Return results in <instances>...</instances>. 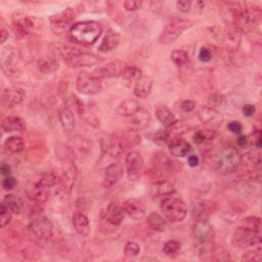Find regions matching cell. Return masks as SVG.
Masks as SVG:
<instances>
[{
    "label": "cell",
    "instance_id": "cell-1",
    "mask_svg": "<svg viewBox=\"0 0 262 262\" xmlns=\"http://www.w3.org/2000/svg\"><path fill=\"white\" fill-rule=\"evenodd\" d=\"M69 33L71 39L76 43L89 46L98 41L103 33V27L95 21H84L71 26Z\"/></svg>",
    "mask_w": 262,
    "mask_h": 262
},
{
    "label": "cell",
    "instance_id": "cell-2",
    "mask_svg": "<svg viewBox=\"0 0 262 262\" xmlns=\"http://www.w3.org/2000/svg\"><path fill=\"white\" fill-rule=\"evenodd\" d=\"M59 53L63 58L64 62L72 68L80 67H91L98 65L101 62V59L90 53L82 52L75 47L62 45L59 49Z\"/></svg>",
    "mask_w": 262,
    "mask_h": 262
},
{
    "label": "cell",
    "instance_id": "cell-3",
    "mask_svg": "<svg viewBox=\"0 0 262 262\" xmlns=\"http://www.w3.org/2000/svg\"><path fill=\"white\" fill-rule=\"evenodd\" d=\"M241 156L233 147H224L213 157V165L221 174H229L239 167Z\"/></svg>",
    "mask_w": 262,
    "mask_h": 262
},
{
    "label": "cell",
    "instance_id": "cell-4",
    "mask_svg": "<svg viewBox=\"0 0 262 262\" xmlns=\"http://www.w3.org/2000/svg\"><path fill=\"white\" fill-rule=\"evenodd\" d=\"M161 212L165 219L170 222H180L187 215V207L185 203L178 198L167 196L161 201Z\"/></svg>",
    "mask_w": 262,
    "mask_h": 262
},
{
    "label": "cell",
    "instance_id": "cell-5",
    "mask_svg": "<svg viewBox=\"0 0 262 262\" xmlns=\"http://www.w3.org/2000/svg\"><path fill=\"white\" fill-rule=\"evenodd\" d=\"M261 16L262 13L259 7L242 4L234 28L241 32L252 30L260 23Z\"/></svg>",
    "mask_w": 262,
    "mask_h": 262
},
{
    "label": "cell",
    "instance_id": "cell-6",
    "mask_svg": "<svg viewBox=\"0 0 262 262\" xmlns=\"http://www.w3.org/2000/svg\"><path fill=\"white\" fill-rule=\"evenodd\" d=\"M193 26V22L187 19H173L162 30L159 36L161 44H170L174 42L185 30Z\"/></svg>",
    "mask_w": 262,
    "mask_h": 262
},
{
    "label": "cell",
    "instance_id": "cell-7",
    "mask_svg": "<svg viewBox=\"0 0 262 262\" xmlns=\"http://www.w3.org/2000/svg\"><path fill=\"white\" fill-rule=\"evenodd\" d=\"M231 244L237 249H247L261 244V232L246 226L237 227L231 237Z\"/></svg>",
    "mask_w": 262,
    "mask_h": 262
},
{
    "label": "cell",
    "instance_id": "cell-8",
    "mask_svg": "<svg viewBox=\"0 0 262 262\" xmlns=\"http://www.w3.org/2000/svg\"><path fill=\"white\" fill-rule=\"evenodd\" d=\"M76 87L79 92L86 95L99 94L103 90L101 79L88 72H81L78 75Z\"/></svg>",
    "mask_w": 262,
    "mask_h": 262
},
{
    "label": "cell",
    "instance_id": "cell-9",
    "mask_svg": "<svg viewBox=\"0 0 262 262\" xmlns=\"http://www.w3.org/2000/svg\"><path fill=\"white\" fill-rule=\"evenodd\" d=\"M29 227L33 234L40 240L47 241L53 236V223L49 218L43 215L34 216L29 223Z\"/></svg>",
    "mask_w": 262,
    "mask_h": 262
},
{
    "label": "cell",
    "instance_id": "cell-10",
    "mask_svg": "<svg viewBox=\"0 0 262 262\" xmlns=\"http://www.w3.org/2000/svg\"><path fill=\"white\" fill-rule=\"evenodd\" d=\"M125 167L128 179L136 181L144 170V159H142L140 153L136 151L129 152L125 158Z\"/></svg>",
    "mask_w": 262,
    "mask_h": 262
},
{
    "label": "cell",
    "instance_id": "cell-11",
    "mask_svg": "<svg viewBox=\"0 0 262 262\" xmlns=\"http://www.w3.org/2000/svg\"><path fill=\"white\" fill-rule=\"evenodd\" d=\"M74 19L75 13L72 9H67L64 12L53 16L51 18V28L53 32L57 35L64 34L69 29L71 23H72Z\"/></svg>",
    "mask_w": 262,
    "mask_h": 262
},
{
    "label": "cell",
    "instance_id": "cell-12",
    "mask_svg": "<svg viewBox=\"0 0 262 262\" xmlns=\"http://www.w3.org/2000/svg\"><path fill=\"white\" fill-rule=\"evenodd\" d=\"M193 235L200 246L210 244L214 237V228L208 220H196L193 226Z\"/></svg>",
    "mask_w": 262,
    "mask_h": 262
},
{
    "label": "cell",
    "instance_id": "cell-13",
    "mask_svg": "<svg viewBox=\"0 0 262 262\" xmlns=\"http://www.w3.org/2000/svg\"><path fill=\"white\" fill-rule=\"evenodd\" d=\"M126 64L122 61H113L102 67L95 69L94 75L100 79L121 77L123 70L126 68Z\"/></svg>",
    "mask_w": 262,
    "mask_h": 262
},
{
    "label": "cell",
    "instance_id": "cell-14",
    "mask_svg": "<svg viewBox=\"0 0 262 262\" xmlns=\"http://www.w3.org/2000/svg\"><path fill=\"white\" fill-rule=\"evenodd\" d=\"M25 193L27 197L37 203V204H44L49 200L50 197V187H46L42 183L38 181L29 182L25 187Z\"/></svg>",
    "mask_w": 262,
    "mask_h": 262
},
{
    "label": "cell",
    "instance_id": "cell-15",
    "mask_svg": "<svg viewBox=\"0 0 262 262\" xmlns=\"http://www.w3.org/2000/svg\"><path fill=\"white\" fill-rule=\"evenodd\" d=\"M26 98V91L21 87H10L3 91L2 102L7 108H14L22 104Z\"/></svg>",
    "mask_w": 262,
    "mask_h": 262
},
{
    "label": "cell",
    "instance_id": "cell-16",
    "mask_svg": "<svg viewBox=\"0 0 262 262\" xmlns=\"http://www.w3.org/2000/svg\"><path fill=\"white\" fill-rule=\"evenodd\" d=\"M13 28L17 35L26 36L34 29V22L29 16L17 14L13 18Z\"/></svg>",
    "mask_w": 262,
    "mask_h": 262
},
{
    "label": "cell",
    "instance_id": "cell-17",
    "mask_svg": "<svg viewBox=\"0 0 262 262\" xmlns=\"http://www.w3.org/2000/svg\"><path fill=\"white\" fill-rule=\"evenodd\" d=\"M122 207L130 218L134 220H140L146 215L145 204L137 199H127L123 202Z\"/></svg>",
    "mask_w": 262,
    "mask_h": 262
},
{
    "label": "cell",
    "instance_id": "cell-18",
    "mask_svg": "<svg viewBox=\"0 0 262 262\" xmlns=\"http://www.w3.org/2000/svg\"><path fill=\"white\" fill-rule=\"evenodd\" d=\"M126 213L122 206H119L115 203L109 204L103 211L102 216L105 220L113 225H119L124 220Z\"/></svg>",
    "mask_w": 262,
    "mask_h": 262
},
{
    "label": "cell",
    "instance_id": "cell-19",
    "mask_svg": "<svg viewBox=\"0 0 262 262\" xmlns=\"http://www.w3.org/2000/svg\"><path fill=\"white\" fill-rule=\"evenodd\" d=\"M123 166L120 163H113L106 168L104 174L103 185L106 188L112 187L115 185L123 176Z\"/></svg>",
    "mask_w": 262,
    "mask_h": 262
},
{
    "label": "cell",
    "instance_id": "cell-20",
    "mask_svg": "<svg viewBox=\"0 0 262 262\" xmlns=\"http://www.w3.org/2000/svg\"><path fill=\"white\" fill-rule=\"evenodd\" d=\"M102 146L103 151L107 154H110L112 157L121 156L125 151V148L119 134H114L107 139H103Z\"/></svg>",
    "mask_w": 262,
    "mask_h": 262
},
{
    "label": "cell",
    "instance_id": "cell-21",
    "mask_svg": "<svg viewBox=\"0 0 262 262\" xmlns=\"http://www.w3.org/2000/svg\"><path fill=\"white\" fill-rule=\"evenodd\" d=\"M59 120L63 130L67 133L73 131L75 128V116L69 107L65 106L59 111Z\"/></svg>",
    "mask_w": 262,
    "mask_h": 262
},
{
    "label": "cell",
    "instance_id": "cell-22",
    "mask_svg": "<svg viewBox=\"0 0 262 262\" xmlns=\"http://www.w3.org/2000/svg\"><path fill=\"white\" fill-rule=\"evenodd\" d=\"M129 121L130 129H133L135 131L145 129L151 121V115L147 110L140 109L136 114H134Z\"/></svg>",
    "mask_w": 262,
    "mask_h": 262
},
{
    "label": "cell",
    "instance_id": "cell-23",
    "mask_svg": "<svg viewBox=\"0 0 262 262\" xmlns=\"http://www.w3.org/2000/svg\"><path fill=\"white\" fill-rule=\"evenodd\" d=\"M2 128L5 132H22L26 129L25 121L17 116L6 117L2 122Z\"/></svg>",
    "mask_w": 262,
    "mask_h": 262
},
{
    "label": "cell",
    "instance_id": "cell-24",
    "mask_svg": "<svg viewBox=\"0 0 262 262\" xmlns=\"http://www.w3.org/2000/svg\"><path fill=\"white\" fill-rule=\"evenodd\" d=\"M72 223L76 232L82 236H86L90 233V224L87 216L84 213L77 211L73 214Z\"/></svg>",
    "mask_w": 262,
    "mask_h": 262
},
{
    "label": "cell",
    "instance_id": "cell-25",
    "mask_svg": "<svg viewBox=\"0 0 262 262\" xmlns=\"http://www.w3.org/2000/svg\"><path fill=\"white\" fill-rule=\"evenodd\" d=\"M241 37L242 32L240 30H237L233 27H229V29H227L222 35V40L224 45L229 51H234L239 49L241 43Z\"/></svg>",
    "mask_w": 262,
    "mask_h": 262
},
{
    "label": "cell",
    "instance_id": "cell-26",
    "mask_svg": "<svg viewBox=\"0 0 262 262\" xmlns=\"http://www.w3.org/2000/svg\"><path fill=\"white\" fill-rule=\"evenodd\" d=\"M153 78L150 76H142L134 85L133 92L138 99H146L152 91Z\"/></svg>",
    "mask_w": 262,
    "mask_h": 262
},
{
    "label": "cell",
    "instance_id": "cell-27",
    "mask_svg": "<svg viewBox=\"0 0 262 262\" xmlns=\"http://www.w3.org/2000/svg\"><path fill=\"white\" fill-rule=\"evenodd\" d=\"M120 40H121L120 34L114 30H110L104 37V39L99 47V51L102 53H110V52L114 51L119 45Z\"/></svg>",
    "mask_w": 262,
    "mask_h": 262
},
{
    "label": "cell",
    "instance_id": "cell-28",
    "mask_svg": "<svg viewBox=\"0 0 262 262\" xmlns=\"http://www.w3.org/2000/svg\"><path fill=\"white\" fill-rule=\"evenodd\" d=\"M190 150V146L181 137H174L169 142V151L173 157H184Z\"/></svg>",
    "mask_w": 262,
    "mask_h": 262
},
{
    "label": "cell",
    "instance_id": "cell-29",
    "mask_svg": "<svg viewBox=\"0 0 262 262\" xmlns=\"http://www.w3.org/2000/svg\"><path fill=\"white\" fill-rule=\"evenodd\" d=\"M139 103L133 99H127L123 101L117 108V114L123 117H132L140 110Z\"/></svg>",
    "mask_w": 262,
    "mask_h": 262
},
{
    "label": "cell",
    "instance_id": "cell-30",
    "mask_svg": "<svg viewBox=\"0 0 262 262\" xmlns=\"http://www.w3.org/2000/svg\"><path fill=\"white\" fill-rule=\"evenodd\" d=\"M156 117L166 128H170L177 122L174 114L167 107L164 106H161L156 110Z\"/></svg>",
    "mask_w": 262,
    "mask_h": 262
},
{
    "label": "cell",
    "instance_id": "cell-31",
    "mask_svg": "<svg viewBox=\"0 0 262 262\" xmlns=\"http://www.w3.org/2000/svg\"><path fill=\"white\" fill-rule=\"evenodd\" d=\"M4 149L8 154L16 155L24 151V149H25V144H24V140L22 137L11 136L6 139L4 144Z\"/></svg>",
    "mask_w": 262,
    "mask_h": 262
},
{
    "label": "cell",
    "instance_id": "cell-32",
    "mask_svg": "<svg viewBox=\"0 0 262 262\" xmlns=\"http://www.w3.org/2000/svg\"><path fill=\"white\" fill-rule=\"evenodd\" d=\"M20 61V55L17 49H13V47H8L3 52V68L6 70L7 68L13 69L15 66L19 64Z\"/></svg>",
    "mask_w": 262,
    "mask_h": 262
},
{
    "label": "cell",
    "instance_id": "cell-33",
    "mask_svg": "<svg viewBox=\"0 0 262 262\" xmlns=\"http://www.w3.org/2000/svg\"><path fill=\"white\" fill-rule=\"evenodd\" d=\"M147 224L151 229L160 232L164 231L166 229V226H167L165 218L156 212H152L149 214L147 217Z\"/></svg>",
    "mask_w": 262,
    "mask_h": 262
},
{
    "label": "cell",
    "instance_id": "cell-34",
    "mask_svg": "<svg viewBox=\"0 0 262 262\" xmlns=\"http://www.w3.org/2000/svg\"><path fill=\"white\" fill-rule=\"evenodd\" d=\"M119 136H120V138H121V141H122L125 150L127 148H131V147H134V146H137L140 144V135L138 134L137 131H135L133 129L125 130Z\"/></svg>",
    "mask_w": 262,
    "mask_h": 262
},
{
    "label": "cell",
    "instance_id": "cell-35",
    "mask_svg": "<svg viewBox=\"0 0 262 262\" xmlns=\"http://www.w3.org/2000/svg\"><path fill=\"white\" fill-rule=\"evenodd\" d=\"M154 190H155V194L157 196L167 197V196H170L171 194H173L175 192V187H174V184L172 182L166 180V179H163V180L156 183Z\"/></svg>",
    "mask_w": 262,
    "mask_h": 262
},
{
    "label": "cell",
    "instance_id": "cell-36",
    "mask_svg": "<svg viewBox=\"0 0 262 262\" xmlns=\"http://www.w3.org/2000/svg\"><path fill=\"white\" fill-rule=\"evenodd\" d=\"M3 203L8 207V209L13 214H19L24 207V203H23L22 199L15 195H7L5 197Z\"/></svg>",
    "mask_w": 262,
    "mask_h": 262
},
{
    "label": "cell",
    "instance_id": "cell-37",
    "mask_svg": "<svg viewBox=\"0 0 262 262\" xmlns=\"http://www.w3.org/2000/svg\"><path fill=\"white\" fill-rule=\"evenodd\" d=\"M37 65H38V68H39V70L41 71V72L45 73V74L56 72V71L59 69L58 62L55 59L51 58V57L50 58L49 57L41 58L38 61Z\"/></svg>",
    "mask_w": 262,
    "mask_h": 262
},
{
    "label": "cell",
    "instance_id": "cell-38",
    "mask_svg": "<svg viewBox=\"0 0 262 262\" xmlns=\"http://www.w3.org/2000/svg\"><path fill=\"white\" fill-rule=\"evenodd\" d=\"M142 76H144L142 75V71L134 66H126V68L123 70V72L121 74V77L129 83L132 82L136 83Z\"/></svg>",
    "mask_w": 262,
    "mask_h": 262
},
{
    "label": "cell",
    "instance_id": "cell-39",
    "mask_svg": "<svg viewBox=\"0 0 262 262\" xmlns=\"http://www.w3.org/2000/svg\"><path fill=\"white\" fill-rule=\"evenodd\" d=\"M193 216L196 220H208L209 209L205 203H198L193 207Z\"/></svg>",
    "mask_w": 262,
    "mask_h": 262
},
{
    "label": "cell",
    "instance_id": "cell-40",
    "mask_svg": "<svg viewBox=\"0 0 262 262\" xmlns=\"http://www.w3.org/2000/svg\"><path fill=\"white\" fill-rule=\"evenodd\" d=\"M216 136V131L213 129H204L197 131L194 135V140L196 144H203L205 141L212 140L215 138Z\"/></svg>",
    "mask_w": 262,
    "mask_h": 262
},
{
    "label": "cell",
    "instance_id": "cell-41",
    "mask_svg": "<svg viewBox=\"0 0 262 262\" xmlns=\"http://www.w3.org/2000/svg\"><path fill=\"white\" fill-rule=\"evenodd\" d=\"M39 182L42 183L43 185H45L46 187H53L61 182V178L56 173L46 172L41 175Z\"/></svg>",
    "mask_w": 262,
    "mask_h": 262
},
{
    "label": "cell",
    "instance_id": "cell-42",
    "mask_svg": "<svg viewBox=\"0 0 262 262\" xmlns=\"http://www.w3.org/2000/svg\"><path fill=\"white\" fill-rule=\"evenodd\" d=\"M218 117V113L216 110H214L210 107L203 108L202 111L200 112V118L203 123H210L212 121L215 120Z\"/></svg>",
    "mask_w": 262,
    "mask_h": 262
},
{
    "label": "cell",
    "instance_id": "cell-43",
    "mask_svg": "<svg viewBox=\"0 0 262 262\" xmlns=\"http://www.w3.org/2000/svg\"><path fill=\"white\" fill-rule=\"evenodd\" d=\"M170 59L177 67H183L188 63V55L184 51L172 52L170 55Z\"/></svg>",
    "mask_w": 262,
    "mask_h": 262
},
{
    "label": "cell",
    "instance_id": "cell-44",
    "mask_svg": "<svg viewBox=\"0 0 262 262\" xmlns=\"http://www.w3.org/2000/svg\"><path fill=\"white\" fill-rule=\"evenodd\" d=\"M262 259V249L261 247H257L253 250H249L245 252L242 256V261L246 262H257Z\"/></svg>",
    "mask_w": 262,
    "mask_h": 262
},
{
    "label": "cell",
    "instance_id": "cell-45",
    "mask_svg": "<svg viewBox=\"0 0 262 262\" xmlns=\"http://www.w3.org/2000/svg\"><path fill=\"white\" fill-rule=\"evenodd\" d=\"M179 249H180V244L175 240H170L165 243L163 252L168 257H173L178 253Z\"/></svg>",
    "mask_w": 262,
    "mask_h": 262
},
{
    "label": "cell",
    "instance_id": "cell-46",
    "mask_svg": "<svg viewBox=\"0 0 262 262\" xmlns=\"http://www.w3.org/2000/svg\"><path fill=\"white\" fill-rule=\"evenodd\" d=\"M243 226L261 232V219L257 216H249L243 219Z\"/></svg>",
    "mask_w": 262,
    "mask_h": 262
},
{
    "label": "cell",
    "instance_id": "cell-47",
    "mask_svg": "<svg viewBox=\"0 0 262 262\" xmlns=\"http://www.w3.org/2000/svg\"><path fill=\"white\" fill-rule=\"evenodd\" d=\"M169 137H170V133L167 130H159L154 134L153 140L157 145L164 146L166 144H168Z\"/></svg>",
    "mask_w": 262,
    "mask_h": 262
},
{
    "label": "cell",
    "instance_id": "cell-48",
    "mask_svg": "<svg viewBox=\"0 0 262 262\" xmlns=\"http://www.w3.org/2000/svg\"><path fill=\"white\" fill-rule=\"evenodd\" d=\"M12 212L8 209V207L3 203L0 205V217H2V221H0V226L6 227L12 220Z\"/></svg>",
    "mask_w": 262,
    "mask_h": 262
},
{
    "label": "cell",
    "instance_id": "cell-49",
    "mask_svg": "<svg viewBox=\"0 0 262 262\" xmlns=\"http://www.w3.org/2000/svg\"><path fill=\"white\" fill-rule=\"evenodd\" d=\"M225 98L221 94H212L209 98V106L210 108L216 110L218 107H222L225 105Z\"/></svg>",
    "mask_w": 262,
    "mask_h": 262
},
{
    "label": "cell",
    "instance_id": "cell-50",
    "mask_svg": "<svg viewBox=\"0 0 262 262\" xmlns=\"http://www.w3.org/2000/svg\"><path fill=\"white\" fill-rule=\"evenodd\" d=\"M140 252V247L135 242H128L124 247V253L128 257H136Z\"/></svg>",
    "mask_w": 262,
    "mask_h": 262
},
{
    "label": "cell",
    "instance_id": "cell-51",
    "mask_svg": "<svg viewBox=\"0 0 262 262\" xmlns=\"http://www.w3.org/2000/svg\"><path fill=\"white\" fill-rule=\"evenodd\" d=\"M142 6L141 2H136V0H126L123 3V7L127 12H135L139 10Z\"/></svg>",
    "mask_w": 262,
    "mask_h": 262
},
{
    "label": "cell",
    "instance_id": "cell-52",
    "mask_svg": "<svg viewBox=\"0 0 262 262\" xmlns=\"http://www.w3.org/2000/svg\"><path fill=\"white\" fill-rule=\"evenodd\" d=\"M16 185H17V180H16V178H14L12 176L5 177V179L3 180V183H2V186L5 190H12L16 187Z\"/></svg>",
    "mask_w": 262,
    "mask_h": 262
},
{
    "label": "cell",
    "instance_id": "cell-53",
    "mask_svg": "<svg viewBox=\"0 0 262 262\" xmlns=\"http://www.w3.org/2000/svg\"><path fill=\"white\" fill-rule=\"evenodd\" d=\"M193 3L189 2V0H179V2L176 3L177 9L182 12V13H188L192 9Z\"/></svg>",
    "mask_w": 262,
    "mask_h": 262
},
{
    "label": "cell",
    "instance_id": "cell-54",
    "mask_svg": "<svg viewBox=\"0 0 262 262\" xmlns=\"http://www.w3.org/2000/svg\"><path fill=\"white\" fill-rule=\"evenodd\" d=\"M195 109H196V104L193 101L186 100L180 104V110L183 113H190V112H193Z\"/></svg>",
    "mask_w": 262,
    "mask_h": 262
},
{
    "label": "cell",
    "instance_id": "cell-55",
    "mask_svg": "<svg viewBox=\"0 0 262 262\" xmlns=\"http://www.w3.org/2000/svg\"><path fill=\"white\" fill-rule=\"evenodd\" d=\"M227 128L233 134H240L243 131V125L239 121H231L227 125Z\"/></svg>",
    "mask_w": 262,
    "mask_h": 262
},
{
    "label": "cell",
    "instance_id": "cell-56",
    "mask_svg": "<svg viewBox=\"0 0 262 262\" xmlns=\"http://www.w3.org/2000/svg\"><path fill=\"white\" fill-rule=\"evenodd\" d=\"M199 59L204 63L210 62L211 59H212V54L208 49H205V47H203V49H201V51L199 53Z\"/></svg>",
    "mask_w": 262,
    "mask_h": 262
},
{
    "label": "cell",
    "instance_id": "cell-57",
    "mask_svg": "<svg viewBox=\"0 0 262 262\" xmlns=\"http://www.w3.org/2000/svg\"><path fill=\"white\" fill-rule=\"evenodd\" d=\"M243 114L246 116V117H251V116H253L254 115V113L256 112V108H255V106H253V105H245L244 107H243Z\"/></svg>",
    "mask_w": 262,
    "mask_h": 262
},
{
    "label": "cell",
    "instance_id": "cell-58",
    "mask_svg": "<svg viewBox=\"0 0 262 262\" xmlns=\"http://www.w3.org/2000/svg\"><path fill=\"white\" fill-rule=\"evenodd\" d=\"M0 171H2V174L4 176H11L12 174V167L9 165V164H6V163H3L2 164V167H0Z\"/></svg>",
    "mask_w": 262,
    "mask_h": 262
},
{
    "label": "cell",
    "instance_id": "cell-59",
    "mask_svg": "<svg viewBox=\"0 0 262 262\" xmlns=\"http://www.w3.org/2000/svg\"><path fill=\"white\" fill-rule=\"evenodd\" d=\"M187 163L190 167H197L199 165V158L196 155H190L187 158Z\"/></svg>",
    "mask_w": 262,
    "mask_h": 262
},
{
    "label": "cell",
    "instance_id": "cell-60",
    "mask_svg": "<svg viewBox=\"0 0 262 262\" xmlns=\"http://www.w3.org/2000/svg\"><path fill=\"white\" fill-rule=\"evenodd\" d=\"M248 141H249L248 137L245 136V135H242V136H240L239 138H237L236 144L240 148H246L247 145H248Z\"/></svg>",
    "mask_w": 262,
    "mask_h": 262
},
{
    "label": "cell",
    "instance_id": "cell-61",
    "mask_svg": "<svg viewBox=\"0 0 262 262\" xmlns=\"http://www.w3.org/2000/svg\"><path fill=\"white\" fill-rule=\"evenodd\" d=\"M0 35H2V38H0V43L4 44L10 37V34H9V31L5 28H3L2 30H0Z\"/></svg>",
    "mask_w": 262,
    "mask_h": 262
}]
</instances>
